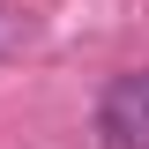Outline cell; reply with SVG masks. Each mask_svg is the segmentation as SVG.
Masks as SVG:
<instances>
[{
  "label": "cell",
  "mask_w": 149,
  "mask_h": 149,
  "mask_svg": "<svg viewBox=\"0 0 149 149\" xmlns=\"http://www.w3.org/2000/svg\"><path fill=\"white\" fill-rule=\"evenodd\" d=\"M104 134L119 149H149V67L119 74V82L104 90Z\"/></svg>",
  "instance_id": "cell-1"
}]
</instances>
